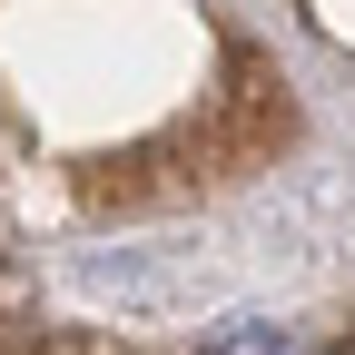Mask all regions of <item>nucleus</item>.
<instances>
[{
	"mask_svg": "<svg viewBox=\"0 0 355 355\" xmlns=\"http://www.w3.org/2000/svg\"><path fill=\"white\" fill-rule=\"evenodd\" d=\"M207 355H306V345H296L286 326H237V336H217Z\"/></svg>",
	"mask_w": 355,
	"mask_h": 355,
	"instance_id": "f257e3e1",
	"label": "nucleus"
}]
</instances>
